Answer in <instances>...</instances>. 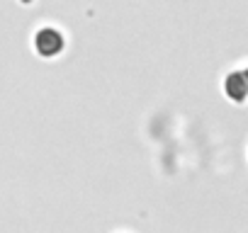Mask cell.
I'll list each match as a JSON object with an SVG mask.
<instances>
[{
	"instance_id": "6da1fadb",
	"label": "cell",
	"mask_w": 248,
	"mask_h": 233,
	"mask_svg": "<svg viewBox=\"0 0 248 233\" xmlns=\"http://www.w3.org/2000/svg\"><path fill=\"white\" fill-rule=\"evenodd\" d=\"M34 49L44 58H54L63 51V34L54 27H44L34 34Z\"/></svg>"
}]
</instances>
